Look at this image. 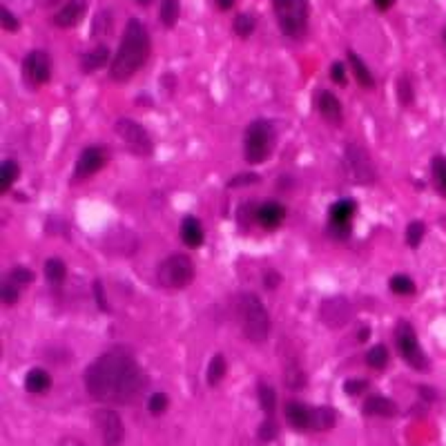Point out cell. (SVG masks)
I'll list each match as a JSON object with an SVG mask.
<instances>
[{"label": "cell", "mask_w": 446, "mask_h": 446, "mask_svg": "<svg viewBox=\"0 0 446 446\" xmlns=\"http://www.w3.org/2000/svg\"><path fill=\"white\" fill-rule=\"evenodd\" d=\"M88 393L105 404H132L145 388V375L128 348H110L85 368Z\"/></svg>", "instance_id": "6da1fadb"}, {"label": "cell", "mask_w": 446, "mask_h": 446, "mask_svg": "<svg viewBox=\"0 0 446 446\" xmlns=\"http://www.w3.org/2000/svg\"><path fill=\"white\" fill-rule=\"evenodd\" d=\"M150 56V34L139 18H130L121 36V45L110 63V79L125 83L145 65Z\"/></svg>", "instance_id": "7a4b0ae2"}, {"label": "cell", "mask_w": 446, "mask_h": 446, "mask_svg": "<svg viewBox=\"0 0 446 446\" xmlns=\"http://www.w3.org/2000/svg\"><path fill=\"white\" fill-rule=\"evenodd\" d=\"M236 312H239L243 337L252 344H263L270 335V315L263 301L254 292H243L236 303Z\"/></svg>", "instance_id": "3957f363"}, {"label": "cell", "mask_w": 446, "mask_h": 446, "mask_svg": "<svg viewBox=\"0 0 446 446\" xmlns=\"http://www.w3.org/2000/svg\"><path fill=\"white\" fill-rule=\"evenodd\" d=\"M274 143H277V130H274L272 121L257 119L245 128L243 134V156L250 165H259L268 161Z\"/></svg>", "instance_id": "277c9868"}, {"label": "cell", "mask_w": 446, "mask_h": 446, "mask_svg": "<svg viewBox=\"0 0 446 446\" xmlns=\"http://www.w3.org/2000/svg\"><path fill=\"white\" fill-rule=\"evenodd\" d=\"M272 9L283 36L292 38V41L306 36L310 16L308 0H272Z\"/></svg>", "instance_id": "5b68a950"}, {"label": "cell", "mask_w": 446, "mask_h": 446, "mask_svg": "<svg viewBox=\"0 0 446 446\" xmlns=\"http://www.w3.org/2000/svg\"><path fill=\"white\" fill-rule=\"evenodd\" d=\"M196 268L187 254L174 252L165 257L156 268V281L165 290H183L194 281Z\"/></svg>", "instance_id": "8992f818"}, {"label": "cell", "mask_w": 446, "mask_h": 446, "mask_svg": "<svg viewBox=\"0 0 446 446\" xmlns=\"http://www.w3.org/2000/svg\"><path fill=\"white\" fill-rule=\"evenodd\" d=\"M344 170H346V176L355 185H373L377 181V172H375L371 156H368V152L357 143L346 145Z\"/></svg>", "instance_id": "52a82bcc"}, {"label": "cell", "mask_w": 446, "mask_h": 446, "mask_svg": "<svg viewBox=\"0 0 446 446\" xmlns=\"http://www.w3.org/2000/svg\"><path fill=\"white\" fill-rule=\"evenodd\" d=\"M395 344H397V350H400L402 359L413 368V371H420V373L429 371V357L424 355L415 330L409 321H400V324L395 326Z\"/></svg>", "instance_id": "ba28073f"}, {"label": "cell", "mask_w": 446, "mask_h": 446, "mask_svg": "<svg viewBox=\"0 0 446 446\" xmlns=\"http://www.w3.org/2000/svg\"><path fill=\"white\" fill-rule=\"evenodd\" d=\"M114 132L121 136V141L125 143V148L136 156H150L152 154V139L148 134V130L141 125L139 121L123 116L114 123Z\"/></svg>", "instance_id": "9c48e42d"}, {"label": "cell", "mask_w": 446, "mask_h": 446, "mask_svg": "<svg viewBox=\"0 0 446 446\" xmlns=\"http://www.w3.org/2000/svg\"><path fill=\"white\" fill-rule=\"evenodd\" d=\"M52 76V63L50 56L43 50H34L25 56L23 61V79L30 88H41Z\"/></svg>", "instance_id": "30bf717a"}, {"label": "cell", "mask_w": 446, "mask_h": 446, "mask_svg": "<svg viewBox=\"0 0 446 446\" xmlns=\"http://www.w3.org/2000/svg\"><path fill=\"white\" fill-rule=\"evenodd\" d=\"M94 424L101 433V440L105 446H119L125 438V426H123V420L119 417L116 411L112 409H99L94 413Z\"/></svg>", "instance_id": "8fae6325"}, {"label": "cell", "mask_w": 446, "mask_h": 446, "mask_svg": "<svg viewBox=\"0 0 446 446\" xmlns=\"http://www.w3.org/2000/svg\"><path fill=\"white\" fill-rule=\"evenodd\" d=\"M105 163H108L105 145H88L79 154V159H76L72 179H74V181H79V179H81V181H83V179H90V176L97 174Z\"/></svg>", "instance_id": "7c38bea8"}, {"label": "cell", "mask_w": 446, "mask_h": 446, "mask_svg": "<svg viewBox=\"0 0 446 446\" xmlns=\"http://www.w3.org/2000/svg\"><path fill=\"white\" fill-rule=\"evenodd\" d=\"M355 214V201L353 199H339L337 203L328 210V234L335 239H346L350 234V219Z\"/></svg>", "instance_id": "4fadbf2b"}, {"label": "cell", "mask_w": 446, "mask_h": 446, "mask_svg": "<svg viewBox=\"0 0 446 446\" xmlns=\"http://www.w3.org/2000/svg\"><path fill=\"white\" fill-rule=\"evenodd\" d=\"M350 315H353V308H350V301L346 297H330V299L321 301L319 317L328 328L346 326Z\"/></svg>", "instance_id": "5bb4252c"}, {"label": "cell", "mask_w": 446, "mask_h": 446, "mask_svg": "<svg viewBox=\"0 0 446 446\" xmlns=\"http://www.w3.org/2000/svg\"><path fill=\"white\" fill-rule=\"evenodd\" d=\"M85 9H88V0H68V3L54 14V25L63 27V30L76 27L81 23V18L85 16Z\"/></svg>", "instance_id": "9a60e30c"}, {"label": "cell", "mask_w": 446, "mask_h": 446, "mask_svg": "<svg viewBox=\"0 0 446 446\" xmlns=\"http://www.w3.org/2000/svg\"><path fill=\"white\" fill-rule=\"evenodd\" d=\"M254 219L263 227V230H277V227L286 219V207L277 201H265L257 207Z\"/></svg>", "instance_id": "2e32d148"}, {"label": "cell", "mask_w": 446, "mask_h": 446, "mask_svg": "<svg viewBox=\"0 0 446 446\" xmlns=\"http://www.w3.org/2000/svg\"><path fill=\"white\" fill-rule=\"evenodd\" d=\"M317 110L324 116V121H328L330 125H341L344 123V108H341V101L335 97L333 92L321 90L317 97Z\"/></svg>", "instance_id": "e0dca14e"}, {"label": "cell", "mask_w": 446, "mask_h": 446, "mask_svg": "<svg viewBox=\"0 0 446 446\" xmlns=\"http://www.w3.org/2000/svg\"><path fill=\"white\" fill-rule=\"evenodd\" d=\"M397 411H400L397 404L391 397H384V395H371L362 406V413L368 417H395Z\"/></svg>", "instance_id": "ac0fdd59"}, {"label": "cell", "mask_w": 446, "mask_h": 446, "mask_svg": "<svg viewBox=\"0 0 446 446\" xmlns=\"http://www.w3.org/2000/svg\"><path fill=\"white\" fill-rule=\"evenodd\" d=\"M283 413H286V420L295 431H310V409L306 404L292 400L286 404Z\"/></svg>", "instance_id": "d6986e66"}, {"label": "cell", "mask_w": 446, "mask_h": 446, "mask_svg": "<svg viewBox=\"0 0 446 446\" xmlns=\"http://www.w3.org/2000/svg\"><path fill=\"white\" fill-rule=\"evenodd\" d=\"M181 241L187 245V248H201L203 243V227L199 223L196 216L185 214L181 221Z\"/></svg>", "instance_id": "ffe728a7"}, {"label": "cell", "mask_w": 446, "mask_h": 446, "mask_svg": "<svg viewBox=\"0 0 446 446\" xmlns=\"http://www.w3.org/2000/svg\"><path fill=\"white\" fill-rule=\"evenodd\" d=\"M110 63V50H108V45H97L94 50H90L88 54H83L81 56V68L83 72H97L101 68H105V65Z\"/></svg>", "instance_id": "44dd1931"}, {"label": "cell", "mask_w": 446, "mask_h": 446, "mask_svg": "<svg viewBox=\"0 0 446 446\" xmlns=\"http://www.w3.org/2000/svg\"><path fill=\"white\" fill-rule=\"evenodd\" d=\"M337 424V411L330 406H315L310 409V431H328Z\"/></svg>", "instance_id": "7402d4cb"}, {"label": "cell", "mask_w": 446, "mask_h": 446, "mask_svg": "<svg viewBox=\"0 0 446 446\" xmlns=\"http://www.w3.org/2000/svg\"><path fill=\"white\" fill-rule=\"evenodd\" d=\"M50 386H52V377L43 368H32L25 377V391L32 395H41L45 391H50Z\"/></svg>", "instance_id": "603a6c76"}, {"label": "cell", "mask_w": 446, "mask_h": 446, "mask_svg": "<svg viewBox=\"0 0 446 446\" xmlns=\"http://www.w3.org/2000/svg\"><path fill=\"white\" fill-rule=\"evenodd\" d=\"M348 63H350V70H353L357 83L362 85V88H366V90H373L375 88V79H373L371 70L366 68V63L359 59L355 52H348Z\"/></svg>", "instance_id": "cb8c5ba5"}, {"label": "cell", "mask_w": 446, "mask_h": 446, "mask_svg": "<svg viewBox=\"0 0 446 446\" xmlns=\"http://www.w3.org/2000/svg\"><path fill=\"white\" fill-rule=\"evenodd\" d=\"M227 373V362H225V357L219 353V355H214L210 359V364H207V371H205V379H207V384L210 386H219L223 382V377Z\"/></svg>", "instance_id": "d4e9b609"}, {"label": "cell", "mask_w": 446, "mask_h": 446, "mask_svg": "<svg viewBox=\"0 0 446 446\" xmlns=\"http://www.w3.org/2000/svg\"><path fill=\"white\" fill-rule=\"evenodd\" d=\"M257 397H259V406H261V411L272 417L274 411H277V393H274V388L268 386V384H263L259 382L257 384Z\"/></svg>", "instance_id": "484cf974"}, {"label": "cell", "mask_w": 446, "mask_h": 446, "mask_svg": "<svg viewBox=\"0 0 446 446\" xmlns=\"http://www.w3.org/2000/svg\"><path fill=\"white\" fill-rule=\"evenodd\" d=\"M45 277L47 281L52 283V286H61V283L65 281V277H68V265H65L61 259H47L45 261Z\"/></svg>", "instance_id": "4316f807"}, {"label": "cell", "mask_w": 446, "mask_h": 446, "mask_svg": "<svg viewBox=\"0 0 446 446\" xmlns=\"http://www.w3.org/2000/svg\"><path fill=\"white\" fill-rule=\"evenodd\" d=\"M179 16H181V5H179V0H163V3H161L159 18H161V23H163V27L172 30L179 23Z\"/></svg>", "instance_id": "83f0119b"}, {"label": "cell", "mask_w": 446, "mask_h": 446, "mask_svg": "<svg viewBox=\"0 0 446 446\" xmlns=\"http://www.w3.org/2000/svg\"><path fill=\"white\" fill-rule=\"evenodd\" d=\"M18 176H21V165H18L14 159L3 161V165H0V183H3V192H7V190L18 181Z\"/></svg>", "instance_id": "f1b7e54d"}, {"label": "cell", "mask_w": 446, "mask_h": 446, "mask_svg": "<svg viewBox=\"0 0 446 446\" xmlns=\"http://www.w3.org/2000/svg\"><path fill=\"white\" fill-rule=\"evenodd\" d=\"M431 172H433L435 190H438L442 196H446V156H433Z\"/></svg>", "instance_id": "f546056e"}, {"label": "cell", "mask_w": 446, "mask_h": 446, "mask_svg": "<svg viewBox=\"0 0 446 446\" xmlns=\"http://www.w3.org/2000/svg\"><path fill=\"white\" fill-rule=\"evenodd\" d=\"M366 364L373 368V371H384V368L388 366V350L386 346L382 344H377L373 346L371 350L366 353Z\"/></svg>", "instance_id": "4dcf8cb0"}, {"label": "cell", "mask_w": 446, "mask_h": 446, "mask_svg": "<svg viewBox=\"0 0 446 446\" xmlns=\"http://www.w3.org/2000/svg\"><path fill=\"white\" fill-rule=\"evenodd\" d=\"M388 286H391L395 295L409 297L415 292V281L411 277H406V274H395V277H391V281H388Z\"/></svg>", "instance_id": "1f68e13d"}, {"label": "cell", "mask_w": 446, "mask_h": 446, "mask_svg": "<svg viewBox=\"0 0 446 446\" xmlns=\"http://www.w3.org/2000/svg\"><path fill=\"white\" fill-rule=\"evenodd\" d=\"M424 232H426V225L422 221H411L406 225V243H409V248H420V243L424 239Z\"/></svg>", "instance_id": "d6a6232c"}, {"label": "cell", "mask_w": 446, "mask_h": 446, "mask_svg": "<svg viewBox=\"0 0 446 446\" xmlns=\"http://www.w3.org/2000/svg\"><path fill=\"white\" fill-rule=\"evenodd\" d=\"M232 30H234V34L239 36V38L252 36V32H254V18L250 14H239V16L234 18Z\"/></svg>", "instance_id": "836d02e7"}, {"label": "cell", "mask_w": 446, "mask_h": 446, "mask_svg": "<svg viewBox=\"0 0 446 446\" xmlns=\"http://www.w3.org/2000/svg\"><path fill=\"white\" fill-rule=\"evenodd\" d=\"M286 386L290 388V391H301V388L306 386V373H303L297 364L295 366H288V371H286Z\"/></svg>", "instance_id": "e575fe53"}, {"label": "cell", "mask_w": 446, "mask_h": 446, "mask_svg": "<svg viewBox=\"0 0 446 446\" xmlns=\"http://www.w3.org/2000/svg\"><path fill=\"white\" fill-rule=\"evenodd\" d=\"M413 99H415L413 85H411L409 79H406V76H402V79L397 81V101H400L402 105H411Z\"/></svg>", "instance_id": "d590c367"}, {"label": "cell", "mask_w": 446, "mask_h": 446, "mask_svg": "<svg viewBox=\"0 0 446 446\" xmlns=\"http://www.w3.org/2000/svg\"><path fill=\"white\" fill-rule=\"evenodd\" d=\"M277 433H279V429H277V424H274V420L272 417H265L257 429V438L261 442H272L274 438H277Z\"/></svg>", "instance_id": "8d00e7d4"}, {"label": "cell", "mask_w": 446, "mask_h": 446, "mask_svg": "<svg viewBox=\"0 0 446 446\" xmlns=\"http://www.w3.org/2000/svg\"><path fill=\"white\" fill-rule=\"evenodd\" d=\"M168 404H170V400H168V395H165V393H152V395L148 397V411H150L152 415H161V413H165Z\"/></svg>", "instance_id": "74e56055"}, {"label": "cell", "mask_w": 446, "mask_h": 446, "mask_svg": "<svg viewBox=\"0 0 446 446\" xmlns=\"http://www.w3.org/2000/svg\"><path fill=\"white\" fill-rule=\"evenodd\" d=\"M261 181V174L257 172H243V174H236L227 181V187H243V185H252V183H259Z\"/></svg>", "instance_id": "f35d334b"}, {"label": "cell", "mask_w": 446, "mask_h": 446, "mask_svg": "<svg viewBox=\"0 0 446 446\" xmlns=\"http://www.w3.org/2000/svg\"><path fill=\"white\" fill-rule=\"evenodd\" d=\"M12 281L16 286H27V283L34 281V272L32 268H27V265H16L12 270Z\"/></svg>", "instance_id": "ab89813d"}, {"label": "cell", "mask_w": 446, "mask_h": 446, "mask_svg": "<svg viewBox=\"0 0 446 446\" xmlns=\"http://www.w3.org/2000/svg\"><path fill=\"white\" fill-rule=\"evenodd\" d=\"M94 301H97V306L103 310V312H110V303L105 299V288H103V281H94Z\"/></svg>", "instance_id": "60d3db41"}, {"label": "cell", "mask_w": 446, "mask_h": 446, "mask_svg": "<svg viewBox=\"0 0 446 446\" xmlns=\"http://www.w3.org/2000/svg\"><path fill=\"white\" fill-rule=\"evenodd\" d=\"M368 388V382L366 379H348V382L344 384V393L346 395H362L364 391Z\"/></svg>", "instance_id": "b9f144b4"}, {"label": "cell", "mask_w": 446, "mask_h": 446, "mask_svg": "<svg viewBox=\"0 0 446 446\" xmlns=\"http://www.w3.org/2000/svg\"><path fill=\"white\" fill-rule=\"evenodd\" d=\"M18 297H21V292H18L16 283H3V303L5 306H14Z\"/></svg>", "instance_id": "7bdbcfd3"}, {"label": "cell", "mask_w": 446, "mask_h": 446, "mask_svg": "<svg viewBox=\"0 0 446 446\" xmlns=\"http://www.w3.org/2000/svg\"><path fill=\"white\" fill-rule=\"evenodd\" d=\"M108 27H110V14L108 12L97 14V18H94V25H92V34L97 36V32H99V36H103V32H105Z\"/></svg>", "instance_id": "ee69618b"}, {"label": "cell", "mask_w": 446, "mask_h": 446, "mask_svg": "<svg viewBox=\"0 0 446 446\" xmlns=\"http://www.w3.org/2000/svg\"><path fill=\"white\" fill-rule=\"evenodd\" d=\"M0 16H3V30H7V32H18V21H16V16L9 12L7 7H3L0 9Z\"/></svg>", "instance_id": "f6af8a7d"}, {"label": "cell", "mask_w": 446, "mask_h": 446, "mask_svg": "<svg viewBox=\"0 0 446 446\" xmlns=\"http://www.w3.org/2000/svg\"><path fill=\"white\" fill-rule=\"evenodd\" d=\"M281 283V274L277 270H265L263 272V286L265 290H274Z\"/></svg>", "instance_id": "bcb514c9"}, {"label": "cell", "mask_w": 446, "mask_h": 446, "mask_svg": "<svg viewBox=\"0 0 446 446\" xmlns=\"http://www.w3.org/2000/svg\"><path fill=\"white\" fill-rule=\"evenodd\" d=\"M330 76H333V81L337 85H346V70L341 63H333V68H330Z\"/></svg>", "instance_id": "7dc6e473"}, {"label": "cell", "mask_w": 446, "mask_h": 446, "mask_svg": "<svg viewBox=\"0 0 446 446\" xmlns=\"http://www.w3.org/2000/svg\"><path fill=\"white\" fill-rule=\"evenodd\" d=\"M417 393H420L426 402H433L435 397H438V393H435L433 388H429V386H420V388H417Z\"/></svg>", "instance_id": "c3c4849f"}, {"label": "cell", "mask_w": 446, "mask_h": 446, "mask_svg": "<svg viewBox=\"0 0 446 446\" xmlns=\"http://www.w3.org/2000/svg\"><path fill=\"white\" fill-rule=\"evenodd\" d=\"M395 0H375V7L379 9V12H386V9H391L393 7Z\"/></svg>", "instance_id": "681fc988"}, {"label": "cell", "mask_w": 446, "mask_h": 446, "mask_svg": "<svg viewBox=\"0 0 446 446\" xmlns=\"http://www.w3.org/2000/svg\"><path fill=\"white\" fill-rule=\"evenodd\" d=\"M232 5H234V0H216V7L223 9V12H227V9H230Z\"/></svg>", "instance_id": "f907efd6"}, {"label": "cell", "mask_w": 446, "mask_h": 446, "mask_svg": "<svg viewBox=\"0 0 446 446\" xmlns=\"http://www.w3.org/2000/svg\"><path fill=\"white\" fill-rule=\"evenodd\" d=\"M61 446H85V444H81L79 440H74V438H68V440L61 442Z\"/></svg>", "instance_id": "816d5d0a"}, {"label": "cell", "mask_w": 446, "mask_h": 446, "mask_svg": "<svg viewBox=\"0 0 446 446\" xmlns=\"http://www.w3.org/2000/svg\"><path fill=\"white\" fill-rule=\"evenodd\" d=\"M357 337H359V341H366L368 337H371V328H362V330H359Z\"/></svg>", "instance_id": "f5cc1de1"}, {"label": "cell", "mask_w": 446, "mask_h": 446, "mask_svg": "<svg viewBox=\"0 0 446 446\" xmlns=\"http://www.w3.org/2000/svg\"><path fill=\"white\" fill-rule=\"evenodd\" d=\"M136 3H139L141 7H145V5H150V3H152V0H136Z\"/></svg>", "instance_id": "db71d44e"}, {"label": "cell", "mask_w": 446, "mask_h": 446, "mask_svg": "<svg viewBox=\"0 0 446 446\" xmlns=\"http://www.w3.org/2000/svg\"><path fill=\"white\" fill-rule=\"evenodd\" d=\"M444 43H446V27H444Z\"/></svg>", "instance_id": "11a10c76"}]
</instances>
